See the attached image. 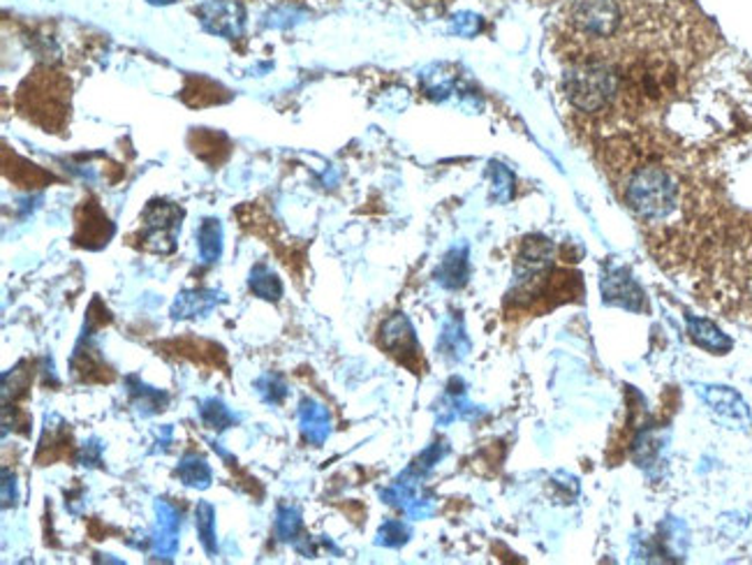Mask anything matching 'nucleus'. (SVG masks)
Instances as JSON below:
<instances>
[{
	"instance_id": "nucleus-2",
	"label": "nucleus",
	"mask_w": 752,
	"mask_h": 565,
	"mask_svg": "<svg viewBox=\"0 0 752 565\" xmlns=\"http://www.w3.org/2000/svg\"><path fill=\"white\" fill-rule=\"evenodd\" d=\"M565 95L579 112H605L620 95V76L602 61L577 63L565 74Z\"/></svg>"
},
{
	"instance_id": "nucleus-14",
	"label": "nucleus",
	"mask_w": 752,
	"mask_h": 565,
	"mask_svg": "<svg viewBox=\"0 0 752 565\" xmlns=\"http://www.w3.org/2000/svg\"><path fill=\"white\" fill-rule=\"evenodd\" d=\"M602 288H605V299L611 304H620L626 308H637L632 304V299H639L641 292L637 290L635 282L624 274V271H611L605 280H602Z\"/></svg>"
},
{
	"instance_id": "nucleus-10",
	"label": "nucleus",
	"mask_w": 752,
	"mask_h": 565,
	"mask_svg": "<svg viewBox=\"0 0 752 565\" xmlns=\"http://www.w3.org/2000/svg\"><path fill=\"white\" fill-rule=\"evenodd\" d=\"M299 424H301V433L308 443L320 445L325 443V439L329 435V415H327V408H322L316 401H301L299 408Z\"/></svg>"
},
{
	"instance_id": "nucleus-24",
	"label": "nucleus",
	"mask_w": 752,
	"mask_h": 565,
	"mask_svg": "<svg viewBox=\"0 0 752 565\" xmlns=\"http://www.w3.org/2000/svg\"><path fill=\"white\" fill-rule=\"evenodd\" d=\"M491 176H494V195L505 202L512 195V186H514V176L503 167V165H491Z\"/></svg>"
},
{
	"instance_id": "nucleus-16",
	"label": "nucleus",
	"mask_w": 752,
	"mask_h": 565,
	"mask_svg": "<svg viewBox=\"0 0 752 565\" xmlns=\"http://www.w3.org/2000/svg\"><path fill=\"white\" fill-rule=\"evenodd\" d=\"M199 420L206 429H214V431H225L229 427H235L237 424V415L231 413V410L216 397L212 399H204L199 401Z\"/></svg>"
},
{
	"instance_id": "nucleus-11",
	"label": "nucleus",
	"mask_w": 752,
	"mask_h": 565,
	"mask_svg": "<svg viewBox=\"0 0 752 565\" xmlns=\"http://www.w3.org/2000/svg\"><path fill=\"white\" fill-rule=\"evenodd\" d=\"M223 225L218 218H206L197 229V250L204 265H214L223 255Z\"/></svg>"
},
{
	"instance_id": "nucleus-4",
	"label": "nucleus",
	"mask_w": 752,
	"mask_h": 565,
	"mask_svg": "<svg viewBox=\"0 0 752 565\" xmlns=\"http://www.w3.org/2000/svg\"><path fill=\"white\" fill-rule=\"evenodd\" d=\"M184 212L169 202H151L144 212V248L153 253H172L176 248V235L181 229Z\"/></svg>"
},
{
	"instance_id": "nucleus-20",
	"label": "nucleus",
	"mask_w": 752,
	"mask_h": 565,
	"mask_svg": "<svg viewBox=\"0 0 752 565\" xmlns=\"http://www.w3.org/2000/svg\"><path fill=\"white\" fill-rule=\"evenodd\" d=\"M6 376L12 378V384L10 382H3V394L10 397L12 394V401L21 399L29 394L31 390V380H33V369L29 362H19L14 369H10Z\"/></svg>"
},
{
	"instance_id": "nucleus-19",
	"label": "nucleus",
	"mask_w": 752,
	"mask_h": 565,
	"mask_svg": "<svg viewBox=\"0 0 752 565\" xmlns=\"http://www.w3.org/2000/svg\"><path fill=\"white\" fill-rule=\"evenodd\" d=\"M255 392L259 394L265 403L269 405H280L285 399L290 397V388L285 384L282 376L278 373H265L262 378L255 380Z\"/></svg>"
},
{
	"instance_id": "nucleus-27",
	"label": "nucleus",
	"mask_w": 752,
	"mask_h": 565,
	"mask_svg": "<svg viewBox=\"0 0 752 565\" xmlns=\"http://www.w3.org/2000/svg\"><path fill=\"white\" fill-rule=\"evenodd\" d=\"M148 3H151V6H172L174 0H148Z\"/></svg>"
},
{
	"instance_id": "nucleus-7",
	"label": "nucleus",
	"mask_w": 752,
	"mask_h": 565,
	"mask_svg": "<svg viewBox=\"0 0 752 565\" xmlns=\"http://www.w3.org/2000/svg\"><path fill=\"white\" fill-rule=\"evenodd\" d=\"M218 301H220V295L214 292V290H186L174 299L172 318L174 320L204 318L206 314L214 311Z\"/></svg>"
},
{
	"instance_id": "nucleus-17",
	"label": "nucleus",
	"mask_w": 752,
	"mask_h": 565,
	"mask_svg": "<svg viewBox=\"0 0 752 565\" xmlns=\"http://www.w3.org/2000/svg\"><path fill=\"white\" fill-rule=\"evenodd\" d=\"M435 276L445 288H461L465 282V276H468V258H465V250L461 248L450 250Z\"/></svg>"
},
{
	"instance_id": "nucleus-12",
	"label": "nucleus",
	"mask_w": 752,
	"mask_h": 565,
	"mask_svg": "<svg viewBox=\"0 0 752 565\" xmlns=\"http://www.w3.org/2000/svg\"><path fill=\"white\" fill-rule=\"evenodd\" d=\"M176 473H178L181 482L190 486V490H209L212 480H214L212 466L206 464V461L197 454H186L184 459H181Z\"/></svg>"
},
{
	"instance_id": "nucleus-26",
	"label": "nucleus",
	"mask_w": 752,
	"mask_h": 565,
	"mask_svg": "<svg viewBox=\"0 0 752 565\" xmlns=\"http://www.w3.org/2000/svg\"><path fill=\"white\" fill-rule=\"evenodd\" d=\"M17 503V480L10 475V471H3V505L10 507Z\"/></svg>"
},
{
	"instance_id": "nucleus-3",
	"label": "nucleus",
	"mask_w": 752,
	"mask_h": 565,
	"mask_svg": "<svg viewBox=\"0 0 752 565\" xmlns=\"http://www.w3.org/2000/svg\"><path fill=\"white\" fill-rule=\"evenodd\" d=\"M569 21H573L575 33L584 40L602 42L618 31L624 14H620L616 0H579L569 14Z\"/></svg>"
},
{
	"instance_id": "nucleus-22",
	"label": "nucleus",
	"mask_w": 752,
	"mask_h": 565,
	"mask_svg": "<svg viewBox=\"0 0 752 565\" xmlns=\"http://www.w3.org/2000/svg\"><path fill=\"white\" fill-rule=\"evenodd\" d=\"M482 29V19L475 12H459L450 21V31L461 38H473Z\"/></svg>"
},
{
	"instance_id": "nucleus-8",
	"label": "nucleus",
	"mask_w": 752,
	"mask_h": 565,
	"mask_svg": "<svg viewBox=\"0 0 752 565\" xmlns=\"http://www.w3.org/2000/svg\"><path fill=\"white\" fill-rule=\"evenodd\" d=\"M382 339H384V348L392 355L401 357L405 364L410 362L408 357L418 355V339H414V331L403 316H394L384 325Z\"/></svg>"
},
{
	"instance_id": "nucleus-25",
	"label": "nucleus",
	"mask_w": 752,
	"mask_h": 565,
	"mask_svg": "<svg viewBox=\"0 0 752 565\" xmlns=\"http://www.w3.org/2000/svg\"><path fill=\"white\" fill-rule=\"evenodd\" d=\"M80 461L84 466H97L102 461V443L95 441V439L84 443L82 450H80Z\"/></svg>"
},
{
	"instance_id": "nucleus-5",
	"label": "nucleus",
	"mask_w": 752,
	"mask_h": 565,
	"mask_svg": "<svg viewBox=\"0 0 752 565\" xmlns=\"http://www.w3.org/2000/svg\"><path fill=\"white\" fill-rule=\"evenodd\" d=\"M197 17L209 33L235 40L244 33L246 12L237 0H206L197 8Z\"/></svg>"
},
{
	"instance_id": "nucleus-1",
	"label": "nucleus",
	"mask_w": 752,
	"mask_h": 565,
	"mask_svg": "<svg viewBox=\"0 0 752 565\" xmlns=\"http://www.w3.org/2000/svg\"><path fill=\"white\" fill-rule=\"evenodd\" d=\"M626 202L635 216L648 223L665 220L677 209L679 186L660 165H643L628 178Z\"/></svg>"
},
{
	"instance_id": "nucleus-15",
	"label": "nucleus",
	"mask_w": 752,
	"mask_h": 565,
	"mask_svg": "<svg viewBox=\"0 0 752 565\" xmlns=\"http://www.w3.org/2000/svg\"><path fill=\"white\" fill-rule=\"evenodd\" d=\"M195 526H197V535H199V543L204 547V552L209 556L218 554V541H216V510L209 501H199L197 510H195Z\"/></svg>"
},
{
	"instance_id": "nucleus-21",
	"label": "nucleus",
	"mask_w": 752,
	"mask_h": 565,
	"mask_svg": "<svg viewBox=\"0 0 752 565\" xmlns=\"http://www.w3.org/2000/svg\"><path fill=\"white\" fill-rule=\"evenodd\" d=\"M422 82H424V89L431 97H445L452 91V74H445L440 68L429 70L422 76Z\"/></svg>"
},
{
	"instance_id": "nucleus-9",
	"label": "nucleus",
	"mask_w": 752,
	"mask_h": 565,
	"mask_svg": "<svg viewBox=\"0 0 752 565\" xmlns=\"http://www.w3.org/2000/svg\"><path fill=\"white\" fill-rule=\"evenodd\" d=\"M125 388H127L130 401H133V405L137 408V413H142L144 418L161 413V410L167 405V394L163 390L148 388V384L137 376H127Z\"/></svg>"
},
{
	"instance_id": "nucleus-18",
	"label": "nucleus",
	"mask_w": 752,
	"mask_h": 565,
	"mask_svg": "<svg viewBox=\"0 0 752 565\" xmlns=\"http://www.w3.org/2000/svg\"><path fill=\"white\" fill-rule=\"evenodd\" d=\"M301 512L295 505H280L274 520V531L278 535V541L282 543H295L297 535L301 533Z\"/></svg>"
},
{
	"instance_id": "nucleus-6",
	"label": "nucleus",
	"mask_w": 752,
	"mask_h": 565,
	"mask_svg": "<svg viewBox=\"0 0 752 565\" xmlns=\"http://www.w3.org/2000/svg\"><path fill=\"white\" fill-rule=\"evenodd\" d=\"M155 515H158V533L151 537L153 552L158 556L172 558L178 549V531H181V512L165 499L155 501Z\"/></svg>"
},
{
	"instance_id": "nucleus-23",
	"label": "nucleus",
	"mask_w": 752,
	"mask_h": 565,
	"mask_svg": "<svg viewBox=\"0 0 752 565\" xmlns=\"http://www.w3.org/2000/svg\"><path fill=\"white\" fill-rule=\"evenodd\" d=\"M690 327L697 329V331H704L707 337L704 339H697L699 343H702L704 348L709 350H724V348H730V341L722 337V333L707 320H690Z\"/></svg>"
},
{
	"instance_id": "nucleus-13",
	"label": "nucleus",
	"mask_w": 752,
	"mask_h": 565,
	"mask_svg": "<svg viewBox=\"0 0 752 565\" xmlns=\"http://www.w3.org/2000/svg\"><path fill=\"white\" fill-rule=\"evenodd\" d=\"M248 288L255 297L265 301H278L282 297V282L267 265H255L248 276Z\"/></svg>"
}]
</instances>
